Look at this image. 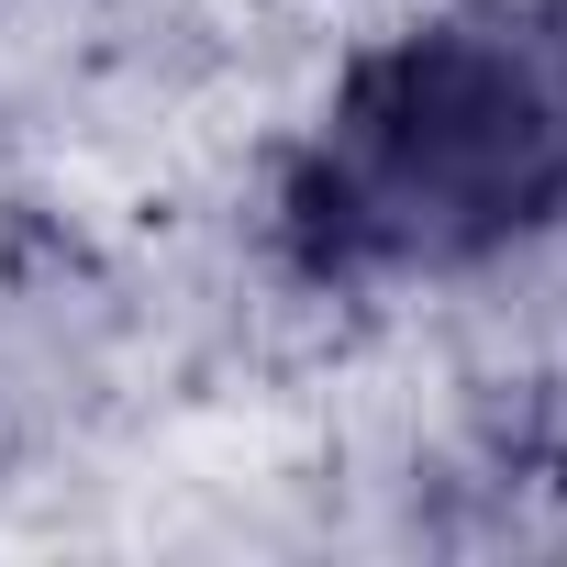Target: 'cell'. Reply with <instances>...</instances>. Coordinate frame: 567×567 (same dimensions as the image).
I'll return each mask as SVG.
<instances>
[{
  "label": "cell",
  "mask_w": 567,
  "mask_h": 567,
  "mask_svg": "<svg viewBox=\"0 0 567 567\" xmlns=\"http://www.w3.org/2000/svg\"><path fill=\"white\" fill-rule=\"evenodd\" d=\"M567 223V0H445L379 34L278 178V245L334 290L467 278Z\"/></svg>",
  "instance_id": "1"
}]
</instances>
